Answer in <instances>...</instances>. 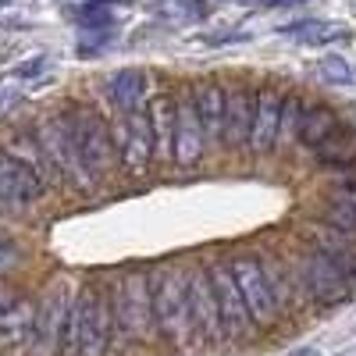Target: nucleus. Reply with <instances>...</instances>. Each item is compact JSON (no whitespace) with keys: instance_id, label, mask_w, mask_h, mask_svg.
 I'll return each mask as SVG.
<instances>
[{"instance_id":"1","label":"nucleus","mask_w":356,"mask_h":356,"mask_svg":"<svg viewBox=\"0 0 356 356\" xmlns=\"http://www.w3.org/2000/svg\"><path fill=\"white\" fill-rule=\"evenodd\" d=\"M33 136H36L43 157L54 168V175H57L61 186H72L75 193H93L100 186L97 178L86 171V164L79 157V146H75V136H72V125H68L65 111H47L36 122Z\"/></svg>"},{"instance_id":"2","label":"nucleus","mask_w":356,"mask_h":356,"mask_svg":"<svg viewBox=\"0 0 356 356\" xmlns=\"http://www.w3.org/2000/svg\"><path fill=\"white\" fill-rule=\"evenodd\" d=\"M65 118L72 125V136H75V146H79V157L86 164V171L104 182L107 175L118 171V143L111 136V125L104 122V114L89 104H68L65 107Z\"/></svg>"},{"instance_id":"3","label":"nucleus","mask_w":356,"mask_h":356,"mask_svg":"<svg viewBox=\"0 0 356 356\" xmlns=\"http://www.w3.org/2000/svg\"><path fill=\"white\" fill-rule=\"evenodd\" d=\"M111 328L114 314L107 292L100 285H86L72 300V321H68V342L75 346V356H107Z\"/></svg>"},{"instance_id":"4","label":"nucleus","mask_w":356,"mask_h":356,"mask_svg":"<svg viewBox=\"0 0 356 356\" xmlns=\"http://www.w3.org/2000/svg\"><path fill=\"white\" fill-rule=\"evenodd\" d=\"M68 321H72V292L65 278H54L36 303L33 332H29V353L33 356H61L68 342Z\"/></svg>"},{"instance_id":"5","label":"nucleus","mask_w":356,"mask_h":356,"mask_svg":"<svg viewBox=\"0 0 356 356\" xmlns=\"http://www.w3.org/2000/svg\"><path fill=\"white\" fill-rule=\"evenodd\" d=\"M111 314L118 321V332L129 342H146L154 339V303H150V278L146 271H125L118 282V292L111 300Z\"/></svg>"},{"instance_id":"6","label":"nucleus","mask_w":356,"mask_h":356,"mask_svg":"<svg viewBox=\"0 0 356 356\" xmlns=\"http://www.w3.org/2000/svg\"><path fill=\"white\" fill-rule=\"evenodd\" d=\"M154 328L164 342L182 346L189 339V307H186V278L175 267H161L150 278Z\"/></svg>"},{"instance_id":"7","label":"nucleus","mask_w":356,"mask_h":356,"mask_svg":"<svg viewBox=\"0 0 356 356\" xmlns=\"http://www.w3.org/2000/svg\"><path fill=\"white\" fill-rule=\"evenodd\" d=\"M228 267H232L235 285H239V292H243L250 321L260 324V328H271V324L278 321V314H282V300H278V292L271 285V271L264 267V260L253 257V253H239V257L228 260Z\"/></svg>"},{"instance_id":"8","label":"nucleus","mask_w":356,"mask_h":356,"mask_svg":"<svg viewBox=\"0 0 356 356\" xmlns=\"http://www.w3.org/2000/svg\"><path fill=\"white\" fill-rule=\"evenodd\" d=\"M296 278H300L303 292L317 307H339L353 296V282L317 246L300 253V260H296Z\"/></svg>"},{"instance_id":"9","label":"nucleus","mask_w":356,"mask_h":356,"mask_svg":"<svg viewBox=\"0 0 356 356\" xmlns=\"http://www.w3.org/2000/svg\"><path fill=\"white\" fill-rule=\"evenodd\" d=\"M211 292H214V310H218V328H221V339H246L253 321L246 314V303H243V292L232 278V267L228 264H214L211 271Z\"/></svg>"},{"instance_id":"10","label":"nucleus","mask_w":356,"mask_h":356,"mask_svg":"<svg viewBox=\"0 0 356 356\" xmlns=\"http://www.w3.org/2000/svg\"><path fill=\"white\" fill-rule=\"evenodd\" d=\"M118 154H122V168L129 178H143L154 164V132H150V118L146 107L136 111H122V122H118Z\"/></svg>"},{"instance_id":"11","label":"nucleus","mask_w":356,"mask_h":356,"mask_svg":"<svg viewBox=\"0 0 356 356\" xmlns=\"http://www.w3.org/2000/svg\"><path fill=\"white\" fill-rule=\"evenodd\" d=\"M47 193L50 189L36 171H29L11 154L0 150V214H22L33 203H40Z\"/></svg>"},{"instance_id":"12","label":"nucleus","mask_w":356,"mask_h":356,"mask_svg":"<svg viewBox=\"0 0 356 356\" xmlns=\"http://www.w3.org/2000/svg\"><path fill=\"white\" fill-rule=\"evenodd\" d=\"M207 150V132L200 122V111L193 104L189 86L182 89V97H175V139H171V161L178 168H196Z\"/></svg>"},{"instance_id":"13","label":"nucleus","mask_w":356,"mask_h":356,"mask_svg":"<svg viewBox=\"0 0 356 356\" xmlns=\"http://www.w3.org/2000/svg\"><path fill=\"white\" fill-rule=\"evenodd\" d=\"M282 93L275 86H264L260 93H253V114H250V136H246V146L250 154L264 157L275 150L278 143V122H282Z\"/></svg>"},{"instance_id":"14","label":"nucleus","mask_w":356,"mask_h":356,"mask_svg":"<svg viewBox=\"0 0 356 356\" xmlns=\"http://www.w3.org/2000/svg\"><path fill=\"white\" fill-rule=\"evenodd\" d=\"M186 307H189V335H196L203 342L221 339L214 292H211V278H207V271H193L186 278Z\"/></svg>"},{"instance_id":"15","label":"nucleus","mask_w":356,"mask_h":356,"mask_svg":"<svg viewBox=\"0 0 356 356\" xmlns=\"http://www.w3.org/2000/svg\"><path fill=\"white\" fill-rule=\"evenodd\" d=\"M250 114H253V93L235 82L232 89H225V114H221V143L228 150H239L246 146L250 136Z\"/></svg>"},{"instance_id":"16","label":"nucleus","mask_w":356,"mask_h":356,"mask_svg":"<svg viewBox=\"0 0 356 356\" xmlns=\"http://www.w3.org/2000/svg\"><path fill=\"white\" fill-rule=\"evenodd\" d=\"M193 104L200 111V122L207 139H221V114H225V86L218 79H200L189 86Z\"/></svg>"},{"instance_id":"17","label":"nucleus","mask_w":356,"mask_h":356,"mask_svg":"<svg viewBox=\"0 0 356 356\" xmlns=\"http://www.w3.org/2000/svg\"><path fill=\"white\" fill-rule=\"evenodd\" d=\"M146 89H150V75L143 68H122L107 75V97L118 111H136L146 100Z\"/></svg>"},{"instance_id":"18","label":"nucleus","mask_w":356,"mask_h":356,"mask_svg":"<svg viewBox=\"0 0 356 356\" xmlns=\"http://www.w3.org/2000/svg\"><path fill=\"white\" fill-rule=\"evenodd\" d=\"M0 150L11 154V157H15L18 164H25L29 171H36L43 182H47V189L61 186V182H57V175H54V168L47 164V157H43V150H40V143H36L33 132H11L4 143H0Z\"/></svg>"},{"instance_id":"19","label":"nucleus","mask_w":356,"mask_h":356,"mask_svg":"<svg viewBox=\"0 0 356 356\" xmlns=\"http://www.w3.org/2000/svg\"><path fill=\"white\" fill-rule=\"evenodd\" d=\"M150 118V132H154V157L157 161H171V139H175V97L171 93H157L154 104L146 107Z\"/></svg>"},{"instance_id":"20","label":"nucleus","mask_w":356,"mask_h":356,"mask_svg":"<svg viewBox=\"0 0 356 356\" xmlns=\"http://www.w3.org/2000/svg\"><path fill=\"white\" fill-rule=\"evenodd\" d=\"M335 129H339V114L328 104H303L300 122H296V139H300L307 150H314V146L324 136H332Z\"/></svg>"},{"instance_id":"21","label":"nucleus","mask_w":356,"mask_h":356,"mask_svg":"<svg viewBox=\"0 0 356 356\" xmlns=\"http://www.w3.org/2000/svg\"><path fill=\"white\" fill-rule=\"evenodd\" d=\"M310 154H314V161H321L324 168H346V164H353V161H356V129L339 125L332 136H324Z\"/></svg>"},{"instance_id":"22","label":"nucleus","mask_w":356,"mask_h":356,"mask_svg":"<svg viewBox=\"0 0 356 356\" xmlns=\"http://www.w3.org/2000/svg\"><path fill=\"white\" fill-rule=\"evenodd\" d=\"M33 317H36V303L29 296H18V300L0 314V342L4 346H18L29 339L33 332Z\"/></svg>"},{"instance_id":"23","label":"nucleus","mask_w":356,"mask_h":356,"mask_svg":"<svg viewBox=\"0 0 356 356\" xmlns=\"http://www.w3.org/2000/svg\"><path fill=\"white\" fill-rule=\"evenodd\" d=\"M285 33H292L296 40L307 43V47H328V43L349 40V29L346 25H339V22H317V18L292 25V29H285Z\"/></svg>"},{"instance_id":"24","label":"nucleus","mask_w":356,"mask_h":356,"mask_svg":"<svg viewBox=\"0 0 356 356\" xmlns=\"http://www.w3.org/2000/svg\"><path fill=\"white\" fill-rule=\"evenodd\" d=\"M22 260H25V250L11 239V235L0 232V282H4L8 275H15L22 267Z\"/></svg>"},{"instance_id":"25","label":"nucleus","mask_w":356,"mask_h":356,"mask_svg":"<svg viewBox=\"0 0 356 356\" xmlns=\"http://www.w3.org/2000/svg\"><path fill=\"white\" fill-rule=\"evenodd\" d=\"M303 100L300 97H285L282 100V122H278V139H292L296 136V122H300Z\"/></svg>"},{"instance_id":"26","label":"nucleus","mask_w":356,"mask_h":356,"mask_svg":"<svg viewBox=\"0 0 356 356\" xmlns=\"http://www.w3.org/2000/svg\"><path fill=\"white\" fill-rule=\"evenodd\" d=\"M75 22L82 29H107L111 25V11L100 8V4H86L82 11H75Z\"/></svg>"},{"instance_id":"27","label":"nucleus","mask_w":356,"mask_h":356,"mask_svg":"<svg viewBox=\"0 0 356 356\" xmlns=\"http://www.w3.org/2000/svg\"><path fill=\"white\" fill-rule=\"evenodd\" d=\"M321 79L339 82V86H349V82H353V68L342 61V57H328V61H321Z\"/></svg>"},{"instance_id":"28","label":"nucleus","mask_w":356,"mask_h":356,"mask_svg":"<svg viewBox=\"0 0 356 356\" xmlns=\"http://www.w3.org/2000/svg\"><path fill=\"white\" fill-rule=\"evenodd\" d=\"M328 203L342 207V211H349V214L356 218V182H342V186H335L332 196H328Z\"/></svg>"},{"instance_id":"29","label":"nucleus","mask_w":356,"mask_h":356,"mask_svg":"<svg viewBox=\"0 0 356 356\" xmlns=\"http://www.w3.org/2000/svg\"><path fill=\"white\" fill-rule=\"evenodd\" d=\"M178 11H186L189 18H203L207 15V0H175Z\"/></svg>"},{"instance_id":"30","label":"nucleus","mask_w":356,"mask_h":356,"mask_svg":"<svg viewBox=\"0 0 356 356\" xmlns=\"http://www.w3.org/2000/svg\"><path fill=\"white\" fill-rule=\"evenodd\" d=\"M40 68H43V57H36V61H25V65H18V68L11 72V79H29V75H40Z\"/></svg>"},{"instance_id":"31","label":"nucleus","mask_w":356,"mask_h":356,"mask_svg":"<svg viewBox=\"0 0 356 356\" xmlns=\"http://www.w3.org/2000/svg\"><path fill=\"white\" fill-rule=\"evenodd\" d=\"M18 296H22V292H18L15 285H8V282H0V314H4V310H8V307H11L15 300H18Z\"/></svg>"},{"instance_id":"32","label":"nucleus","mask_w":356,"mask_h":356,"mask_svg":"<svg viewBox=\"0 0 356 356\" xmlns=\"http://www.w3.org/2000/svg\"><path fill=\"white\" fill-rule=\"evenodd\" d=\"M289 356H321V353H317V349H310V346H307V349H296V353H289Z\"/></svg>"},{"instance_id":"33","label":"nucleus","mask_w":356,"mask_h":356,"mask_svg":"<svg viewBox=\"0 0 356 356\" xmlns=\"http://www.w3.org/2000/svg\"><path fill=\"white\" fill-rule=\"evenodd\" d=\"M86 4H100L104 8V4H129V0H86Z\"/></svg>"},{"instance_id":"34","label":"nucleus","mask_w":356,"mask_h":356,"mask_svg":"<svg viewBox=\"0 0 356 356\" xmlns=\"http://www.w3.org/2000/svg\"><path fill=\"white\" fill-rule=\"evenodd\" d=\"M257 4H300V0H257Z\"/></svg>"},{"instance_id":"35","label":"nucleus","mask_w":356,"mask_h":356,"mask_svg":"<svg viewBox=\"0 0 356 356\" xmlns=\"http://www.w3.org/2000/svg\"><path fill=\"white\" fill-rule=\"evenodd\" d=\"M8 4H11V0H0V8H8Z\"/></svg>"}]
</instances>
